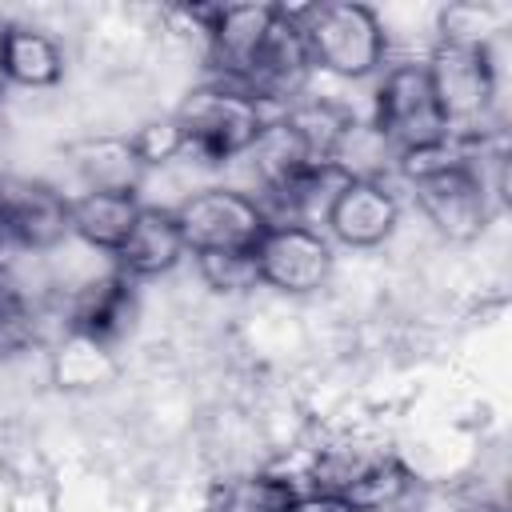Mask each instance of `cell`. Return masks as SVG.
Segmentation results:
<instances>
[{
  "mask_svg": "<svg viewBox=\"0 0 512 512\" xmlns=\"http://www.w3.org/2000/svg\"><path fill=\"white\" fill-rule=\"evenodd\" d=\"M244 160H248L252 180H256V200L276 196V192L288 188L300 172H308L312 164H320L316 148H312L308 136L292 124L288 112H276V116L260 128V136H256V144L244 152Z\"/></svg>",
  "mask_w": 512,
  "mask_h": 512,
  "instance_id": "obj_14",
  "label": "cell"
},
{
  "mask_svg": "<svg viewBox=\"0 0 512 512\" xmlns=\"http://www.w3.org/2000/svg\"><path fill=\"white\" fill-rule=\"evenodd\" d=\"M368 124L384 136V144L392 148V156H408L432 144H444L448 120L432 96L424 60H388V68L376 76V92H372V112Z\"/></svg>",
  "mask_w": 512,
  "mask_h": 512,
  "instance_id": "obj_6",
  "label": "cell"
},
{
  "mask_svg": "<svg viewBox=\"0 0 512 512\" xmlns=\"http://www.w3.org/2000/svg\"><path fill=\"white\" fill-rule=\"evenodd\" d=\"M256 264H260V288L300 300L328 288L336 256H332V240L320 228L272 220L256 244Z\"/></svg>",
  "mask_w": 512,
  "mask_h": 512,
  "instance_id": "obj_8",
  "label": "cell"
},
{
  "mask_svg": "<svg viewBox=\"0 0 512 512\" xmlns=\"http://www.w3.org/2000/svg\"><path fill=\"white\" fill-rule=\"evenodd\" d=\"M432 44H464V48H484L496 44L508 32V8L492 0H452L440 4L432 16Z\"/></svg>",
  "mask_w": 512,
  "mask_h": 512,
  "instance_id": "obj_19",
  "label": "cell"
},
{
  "mask_svg": "<svg viewBox=\"0 0 512 512\" xmlns=\"http://www.w3.org/2000/svg\"><path fill=\"white\" fill-rule=\"evenodd\" d=\"M176 228L188 248V256L200 252H232V248H256L268 232L272 216L256 200V192L236 184H204L192 188L176 208Z\"/></svg>",
  "mask_w": 512,
  "mask_h": 512,
  "instance_id": "obj_7",
  "label": "cell"
},
{
  "mask_svg": "<svg viewBox=\"0 0 512 512\" xmlns=\"http://www.w3.org/2000/svg\"><path fill=\"white\" fill-rule=\"evenodd\" d=\"M452 512H504L500 500H488V496H472V500H460Z\"/></svg>",
  "mask_w": 512,
  "mask_h": 512,
  "instance_id": "obj_24",
  "label": "cell"
},
{
  "mask_svg": "<svg viewBox=\"0 0 512 512\" xmlns=\"http://www.w3.org/2000/svg\"><path fill=\"white\" fill-rule=\"evenodd\" d=\"M128 144H132V152H136V160H140L144 172L148 168H164L176 156H184V140H180V128H176L172 116L140 124L136 132H128Z\"/></svg>",
  "mask_w": 512,
  "mask_h": 512,
  "instance_id": "obj_22",
  "label": "cell"
},
{
  "mask_svg": "<svg viewBox=\"0 0 512 512\" xmlns=\"http://www.w3.org/2000/svg\"><path fill=\"white\" fill-rule=\"evenodd\" d=\"M292 512H356L352 504L336 500V496H320V492H300V500L292 504Z\"/></svg>",
  "mask_w": 512,
  "mask_h": 512,
  "instance_id": "obj_23",
  "label": "cell"
},
{
  "mask_svg": "<svg viewBox=\"0 0 512 512\" xmlns=\"http://www.w3.org/2000/svg\"><path fill=\"white\" fill-rule=\"evenodd\" d=\"M192 268L200 284L216 296H248L260 288V264L256 248H232V252H200L192 256Z\"/></svg>",
  "mask_w": 512,
  "mask_h": 512,
  "instance_id": "obj_20",
  "label": "cell"
},
{
  "mask_svg": "<svg viewBox=\"0 0 512 512\" xmlns=\"http://www.w3.org/2000/svg\"><path fill=\"white\" fill-rule=\"evenodd\" d=\"M400 224V200L388 180H344L324 212V236L352 248L372 252L392 240Z\"/></svg>",
  "mask_w": 512,
  "mask_h": 512,
  "instance_id": "obj_11",
  "label": "cell"
},
{
  "mask_svg": "<svg viewBox=\"0 0 512 512\" xmlns=\"http://www.w3.org/2000/svg\"><path fill=\"white\" fill-rule=\"evenodd\" d=\"M140 320V292L136 280L108 268L104 276L84 280L68 300V332L84 336L100 348H116Z\"/></svg>",
  "mask_w": 512,
  "mask_h": 512,
  "instance_id": "obj_12",
  "label": "cell"
},
{
  "mask_svg": "<svg viewBox=\"0 0 512 512\" xmlns=\"http://www.w3.org/2000/svg\"><path fill=\"white\" fill-rule=\"evenodd\" d=\"M424 60L432 96L448 120L452 136H484L496 132L488 128L492 108L500 100V64H496V44L484 48H464V44H432Z\"/></svg>",
  "mask_w": 512,
  "mask_h": 512,
  "instance_id": "obj_5",
  "label": "cell"
},
{
  "mask_svg": "<svg viewBox=\"0 0 512 512\" xmlns=\"http://www.w3.org/2000/svg\"><path fill=\"white\" fill-rule=\"evenodd\" d=\"M12 252H16V244H12L8 224H4V212H0V260H4V256H12Z\"/></svg>",
  "mask_w": 512,
  "mask_h": 512,
  "instance_id": "obj_25",
  "label": "cell"
},
{
  "mask_svg": "<svg viewBox=\"0 0 512 512\" xmlns=\"http://www.w3.org/2000/svg\"><path fill=\"white\" fill-rule=\"evenodd\" d=\"M272 116L276 112L264 100H256L248 88L220 80V76L192 84L172 112L180 140H184V156L212 164V168L244 160V152L256 144L260 128Z\"/></svg>",
  "mask_w": 512,
  "mask_h": 512,
  "instance_id": "obj_3",
  "label": "cell"
},
{
  "mask_svg": "<svg viewBox=\"0 0 512 512\" xmlns=\"http://www.w3.org/2000/svg\"><path fill=\"white\" fill-rule=\"evenodd\" d=\"M396 172L404 176L412 204L428 220V228L448 244H472L492 224L496 200L468 160V144L448 136L444 144L396 156Z\"/></svg>",
  "mask_w": 512,
  "mask_h": 512,
  "instance_id": "obj_1",
  "label": "cell"
},
{
  "mask_svg": "<svg viewBox=\"0 0 512 512\" xmlns=\"http://www.w3.org/2000/svg\"><path fill=\"white\" fill-rule=\"evenodd\" d=\"M68 164L80 180V192H140L144 168L128 136H84L68 144Z\"/></svg>",
  "mask_w": 512,
  "mask_h": 512,
  "instance_id": "obj_17",
  "label": "cell"
},
{
  "mask_svg": "<svg viewBox=\"0 0 512 512\" xmlns=\"http://www.w3.org/2000/svg\"><path fill=\"white\" fill-rule=\"evenodd\" d=\"M0 212L8 224V236L16 244V252H52L64 240H72L68 232V196L36 176H20V172H0Z\"/></svg>",
  "mask_w": 512,
  "mask_h": 512,
  "instance_id": "obj_9",
  "label": "cell"
},
{
  "mask_svg": "<svg viewBox=\"0 0 512 512\" xmlns=\"http://www.w3.org/2000/svg\"><path fill=\"white\" fill-rule=\"evenodd\" d=\"M276 20L280 4H212L204 20V52L216 76L244 84Z\"/></svg>",
  "mask_w": 512,
  "mask_h": 512,
  "instance_id": "obj_10",
  "label": "cell"
},
{
  "mask_svg": "<svg viewBox=\"0 0 512 512\" xmlns=\"http://www.w3.org/2000/svg\"><path fill=\"white\" fill-rule=\"evenodd\" d=\"M312 72L332 80H376L392 60V32L384 16L356 0H328L292 8Z\"/></svg>",
  "mask_w": 512,
  "mask_h": 512,
  "instance_id": "obj_2",
  "label": "cell"
},
{
  "mask_svg": "<svg viewBox=\"0 0 512 512\" xmlns=\"http://www.w3.org/2000/svg\"><path fill=\"white\" fill-rule=\"evenodd\" d=\"M300 480L280 468H252L224 480L212 496L208 512H292L300 500Z\"/></svg>",
  "mask_w": 512,
  "mask_h": 512,
  "instance_id": "obj_18",
  "label": "cell"
},
{
  "mask_svg": "<svg viewBox=\"0 0 512 512\" xmlns=\"http://www.w3.org/2000/svg\"><path fill=\"white\" fill-rule=\"evenodd\" d=\"M144 200L140 192H76L68 196V232L92 252H104L108 260L132 232Z\"/></svg>",
  "mask_w": 512,
  "mask_h": 512,
  "instance_id": "obj_15",
  "label": "cell"
},
{
  "mask_svg": "<svg viewBox=\"0 0 512 512\" xmlns=\"http://www.w3.org/2000/svg\"><path fill=\"white\" fill-rule=\"evenodd\" d=\"M112 372H116V364H112L108 348L68 332V340L56 352V380H60V388H96Z\"/></svg>",
  "mask_w": 512,
  "mask_h": 512,
  "instance_id": "obj_21",
  "label": "cell"
},
{
  "mask_svg": "<svg viewBox=\"0 0 512 512\" xmlns=\"http://www.w3.org/2000/svg\"><path fill=\"white\" fill-rule=\"evenodd\" d=\"M300 488L336 496L356 512H396L412 496L416 476L404 464V456H396L392 448L348 436L312 452Z\"/></svg>",
  "mask_w": 512,
  "mask_h": 512,
  "instance_id": "obj_4",
  "label": "cell"
},
{
  "mask_svg": "<svg viewBox=\"0 0 512 512\" xmlns=\"http://www.w3.org/2000/svg\"><path fill=\"white\" fill-rule=\"evenodd\" d=\"M68 72V56L64 44L28 20H12L8 24V40H4V80L8 88H28V92H48L64 80Z\"/></svg>",
  "mask_w": 512,
  "mask_h": 512,
  "instance_id": "obj_16",
  "label": "cell"
},
{
  "mask_svg": "<svg viewBox=\"0 0 512 512\" xmlns=\"http://www.w3.org/2000/svg\"><path fill=\"white\" fill-rule=\"evenodd\" d=\"M184 256H188V248H184V240H180V228H176L172 208L144 204L140 216H136V224H132V232H128L124 244L116 248L112 268L140 284V280L168 276Z\"/></svg>",
  "mask_w": 512,
  "mask_h": 512,
  "instance_id": "obj_13",
  "label": "cell"
}]
</instances>
